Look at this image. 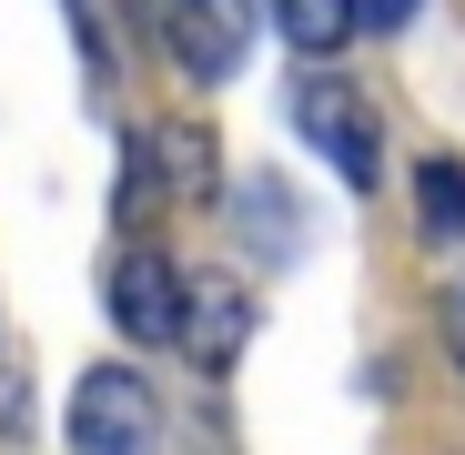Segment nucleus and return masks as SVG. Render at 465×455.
Listing matches in <instances>:
<instances>
[{"mask_svg": "<svg viewBox=\"0 0 465 455\" xmlns=\"http://www.w3.org/2000/svg\"><path fill=\"white\" fill-rule=\"evenodd\" d=\"M415 11H425V0H354V21H364V31H384V41H395Z\"/></svg>", "mask_w": 465, "mask_h": 455, "instance_id": "nucleus-10", "label": "nucleus"}, {"mask_svg": "<svg viewBox=\"0 0 465 455\" xmlns=\"http://www.w3.org/2000/svg\"><path fill=\"white\" fill-rule=\"evenodd\" d=\"M263 21H273L303 61H334V51L364 31V21H354V0H263Z\"/></svg>", "mask_w": 465, "mask_h": 455, "instance_id": "nucleus-8", "label": "nucleus"}, {"mask_svg": "<svg viewBox=\"0 0 465 455\" xmlns=\"http://www.w3.org/2000/svg\"><path fill=\"white\" fill-rule=\"evenodd\" d=\"M163 51L183 82H232V71L253 61V0H173L163 11Z\"/></svg>", "mask_w": 465, "mask_h": 455, "instance_id": "nucleus-5", "label": "nucleus"}, {"mask_svg": "<svg viewBox=\"0 0 465 455\" xmlns=\"http://www.w3.org/2000/svg\"><path fill=\"white\" fill-rule=\"evenodd\" d=\"M415 223L435 243H465V163L455 152H425L415 163Z\"/></svg>", "mask_w": 465, "mask_h": 455, "instance_id": "nucleus-9", "label": "nucleus"}, {"mask_svg": "<svg viewBox=\"0 0 465 455\" xmlns=\"http://www.w3.org/2000/svg\"><path fill=\"white\" fill-rule=\"evenodd\" d=\"M445 344H455V364H465V273L445 283Z\"/></svg>", "mask_w": 465, "mask_h": 455, "instance_id": "nucleus-11", "label": "nucleus"}, {"mask_svg": "<svg viewBox=\"0 0 465 455\" xmlns=\"http://www.w3.org/2000/svg\"><path fill=\"white\" fill-rule=\"evenodd\" d=\"M243 344H253V293L223 283V273H193V293H183V344H173V354L223 385V374L243 364Z\"/></svg>", "mask_w": 465, "mask_h": 455, "instance_id": "nucleus-6", "label": "nucleus"}, {"mask_svg": "<svg viewBox=\"0 0 465 455\" xmlns=\"http://www.w3.org/2000/svg\"><path fill=\"white\" fill-rule=\"evenodd\" d=\"M183 293H193V273L163 243H122L102 273V314L132 354H163V344H183Z\"/></svg>", "mask_w": 465, "mask_h": 455, "instance_id": "nucleus-2", "label": "nucleus"}, {"mask_svg": "<svg viewBox=\"0 0 465 455\" xmlns=\"http://www.w3.org/2000/svg\"><path fill=\"white\" fill-rule=\"evenodd\" d=\"M223 223H232V243H243V263H263V273H283L293 253H303V233H293V193H283V173H232L223 193Z\"/></svg>", "mask_w": 465, "mask_h": 455, "instance_id": "nucleus-7", "label": "nucleus"}, {"mask_svg": "<svg viewBox=\"0 0 465 455\" xmlns=\"http://www.w3.org/2000/svg\"><path fill=\"white\" fill-rule=\"evenodd\" d=\"M223 193V152L203 122H152L122 132V213L132 203H213Z\"/></svg>", "mask_w": 465, "mask_h": 455, "instance_id": "nucleus-3", "label": "nucleus"}, {"mask_svg": "<svg viewBox=\"0 0 465 455\" xmlns=\"http://www.w3.org/2000/svg\"><path fill=\"white\" fill-rule=\"evenodd\" d=\"M163 405H152L142 364H92L71 385V455H152Z\"/></svg>", "mask_w": 465, "mask_h": 455, "instance_id": "nucleus-4", "label": "nucleus"}, {"mask_svg": "<svg viewBox=\"0 0 465 455\" xmlns=\"http://www.w3.org/2000/svg\"><path fill=\"white\" fill-rule=\"evenodd\" d=\"M293 132L314 142V163L344 193H374L384 183V122H374V102L344 82V71H303V82H293Z\"/></svg>", "mask_w": 465, "mask_h": 455, "instance_id": "nucleus-1", "label": "nucleus"}]
</instances>
